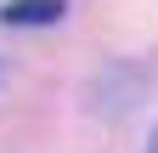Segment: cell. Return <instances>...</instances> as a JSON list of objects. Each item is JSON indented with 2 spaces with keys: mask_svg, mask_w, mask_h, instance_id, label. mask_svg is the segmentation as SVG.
I'll use <instances>...</instances> for the list:
<instances>
[{
  "mask_svg": "<svg viewBox=\"0 0 158 153\" xmlns=\"http://www.w3.org/2000/svg\"><path fill=\"white\" fill-rule=\"evenodd\" d=\"M68 6L62 0H6L0 6V23H11V28H34V23H56Z\"/></svg>",
  "mask_w": 158,
  "mask_h": 153,
  "instance_id": "obj_1",
  "label": "cell"
},
{
  "mask_svg": "<svg viewBox=\"0 0 158 153\" xmlns=\"http://www.w3.org/2000/svg\"><path fill=\"white\" fill-rule=\"evenodd\" d=\"M152 153H158V130H152Z\"/></svg>",
  "mask_w": 158,
  "mask_h": 153,
  "instance_id": "obj_2",
  "label": "cell"
}]
</instances>
